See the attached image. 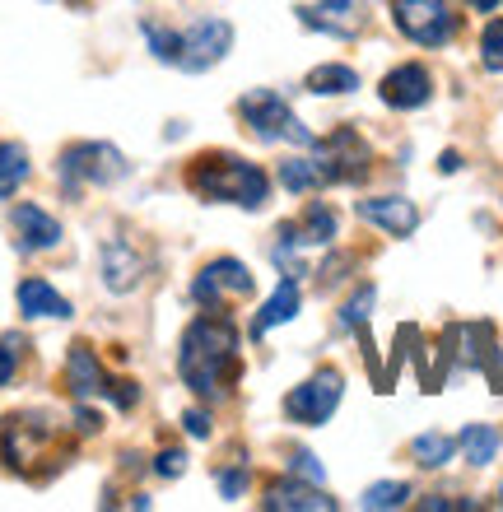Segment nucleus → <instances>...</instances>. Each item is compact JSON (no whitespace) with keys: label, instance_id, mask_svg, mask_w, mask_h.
<instances>
[{"label":"nucleus","instance_id":"nucleus-1","mask_svg":"<svg viewBox=\"0 0 503 512\" xmlns=\"http://www.w3.org/2000/svg\"><path fill=\"white\" fill-rule=\"evenodd\" d=\"M177 373L201 401H229L233 387H238V373H243V359H238V326L224 317V312H205L182 331V345H177Z\"/></svg>","mask_w":503,"mask_h":512},{"label":"nucleus","instance_id":"nucleus-2","mask_svg":"<svg viewBox=\"0 0 503 512\" xmlns=\"http://www.w3.org/2000/svg\"><path fill=\"white\" fill-rule=\"evenodd\" d=\"M187 187L201 201H229V205H243V210H261L271 201V177L261 173L257 163L224 154V149H205V154L191 159Z\"/></svg>","mask_w":503,"mask_h":512},{"label":"nucleus","instance_id":"nucleus-3","mask_svg":"<svg viewBox=\"0 0 503 512\" xmlns=\"http://www.w3.org/2000/svg\"><path fill=\"white\" fill-rule=\"evenodd\" d=\"M70 447L61 443V429H56L47 415H5L0 424V461L10 466V471L28 475V480H42L38 461H47L52 471H61V461H66Z\"/></svg>","mask_w":503,"mask_h":512},{"label":"nucleus","instance_id":"nucleus-4","mask_svg":"<svg viewBox=\"0 0 503 512\" xmlns=\"http://www.w3.org/2000/svg\"><path fill=\"white\" fill-rule=\"evenodd\" d=\"M238 122L257 135V140H266V145H280V140H289V145H313V131L294 117V108H289L275 89H252V94L238 98Z\"/></svg>","mask_w":503,"mask_h":512},{"label":"nucleus","instance_id":"nucleus-5","mask_svg":"<svg viewBox=\"0 0 503 512\" xmlns=\"http://www.w3.org/2000/svg\"><path fill=\"white\" fill-rule=\"evenodd\" d=\"M313 163L322 173V187H354L368 177L373 149L354 126H336L327 140H313Z\"/></svg>","mask_w":503,"mask_h":512},{"label":"nucleus","instance_id":"nucleus-6","mask_svg":"<svg viewBox=\"0 0 503 512\" xmlns=\"http://www.w3.org/2000/svg\"><path fill=\"white\" fill-rule=\"evenodd\" d=\"M126 177V159L122 149L103 145V140H80L61 154V187L75 196L84 187H112Z\"/></svg>","mask_w":503,"mask_h":512},{"label":"nucleus","instance_id":"nucleus-7","mask_svg":"<svg viewBox=\"0 0 503 512\" xmlns=\"http://www.w3.org/2000/svg\"><path fill=\"white\" fill-rule=\"evenodd\" d=\"M340 396H345V378H340V368H317L313 378L294 387L285 396V415L303 429H317V424H327L336 415Z\"/></svg>","mask_w":503,"mask_h":512},{"label":"nucleus","instance_id":"nucleus-8","mask_svg":"<svg viewBox=\"0 0 503 512\" xmlns=\"http://www.w3.org/2000/svg\"><path fill=\"white\" fill-rule=\"evenodd\" d=\"M392 19L420 47H443L457 33V14L448 0H392Z\"/></svg>","mask_w":503,"mask_h":512},{"label":"nucleus","instance_id":"nucleus-9","mask_svg":"<svg viewBox=\"0 0 503 512\" xmlns=\"http://www.w3.org/2000/svg\"><path fill=\"white\" fill-rule=\"evenodd\" d=\"M252 289H257V275H252L238 256H219V261H210V266L196 275V284H191V294H196L201 308H219L224 298H247Z\"/></svg>","mask_w":503,"mask_h":512},{"label":"nucleus","instance_id":"nucleus-10","mask_svg":"<svg viewBox=\"0 0 503 512\" xmlns=\"http://www.w3.org/2000/svg\"><path fill=\"white\" fill-rule=\"evenodd\" d=\"M229 47H233V24L229 19H201L196 28L182 33V61H177V70L201 75V70H210L215 61H224Z\"/></svg>","mask_w":503,"mask_h":512},{"label":"nucleus","instance_id":"nucleus-11","mask_svg":"<svg viewBox=\"0 0 503 512\" xmlns=\"http://www.w3.org/2000/svg\"><path fill=\"white\" fill-rule=\"evenodd\" d=\"M303 28L313 33H327V38L350 42L364 33V0H317V5H299Z\"/></svg>","mask_w":503,"mask_h":512},{"label":"nucleus","instance_id":"nucleus-12","mask_svg":"<svg viewBox=\"0 0 503 512\" xmlns=\"http://www.w3.org/2000/svg\"><path fill=\"white\" fill-rule=\"evenodd\" d=\"M378 94H382V103H387V108L415 112V108H424V103L434 98V75H429L420 61H406V66H396V70H387V75H382Z\"/></svg>","mask_w":503,"mask_h":512},{"label":"nucleus","instance_id":"nucleus-13","mask_svg":"<svg viewBox=\"0 0 503 512\" xmlns=\"http://www.w3.org/2000/svg\"><path fill=\"white\" fill-rule=\"evenodd\" d=\"M261 508L266 512H336V499H331L322 485H303V480H275L261 494Z\"/></svg>","mask_w":503,"mask_h":512},{"label":"nucleus","instance_id":"nucleus-14","mask_svg":"<svg viewBox=\"0 0 503 512\" xmlns=\"http://www.w3.org/2000/svg\"><path fill=\"white\" fill-rule=\"evenodd\" d=\"M98 270H103V284H108L112 294H131L140 284V270H145L140 247L131 238H108L103 252H98Z\"/></svg>","mask_w":503,"mask_h":512},{"label":"nucleus","instance_id":"nucleus-15","mask_svg":"<svg viewBox=\"0 0 503 512\" xmlns=\"http://www.w3.org/2000/svg\"><path fill=\"white\" fill-rule=\"evenodd\" d=\"M359 219H364V224H378V229L392 233V238H410V233L420 229V210H415V201H406V196H368V201H359Z\"/></svg>","mask_w":503,"mask_h":512},{"label":"nucleus","instance_id":"nucleus-16","mask_svg":"<svg viewBox=\"0 0 503 512\" xmlns=\"http://www.w3.org/2000/svg\"><path fill=\"white\" fill-rule=\"evenodd\" d=\"M10 224H14V233H19V247H24V252H52V247L61 243V224H56L42 205H14Z\"/></svg>","mask_w":503,"mask_h":512},{"label":"nucleus","instance_id":"nucleus-17","mask_svg":"<svg viewBox=\"0 0 503 512\" xmlns=\"http://www.w3.org/2000/svg\"><path fill=\"white\" fill-rule=\"evenodd\" d=\"M280 238H285V243H299V247H327L331 238H336V210L313 201L303 210L299 224H280Z\"/></svg>","mask_w":503,"mask_h":512},{"label":"nucleus","instance_id":"nucleus-18","mask_svg":"<svg viewBox=\"0 0 503 512\" xmlns=\"http://www.w3.org/2000/svg\"><path fill=\"white\" fill-rule=\"evenodd\" d=\"M103 382H108V373H103V364L94 359V350H89V345H70V354H66V387L84 401V396H103Z\"/></svg>","mask_w":503,"mask_h":512},{"label":"nucleus","instance_id":"nucleus-19","mask_svg":"<svg viewBox=\"0 0 503 512\" xmlns=\"http://www.w3.org/2000/svg\"><path fill=\"white\" fill-rule=\"evenodd\" d=\"M299 303H303V294H299V284L289 280H280V289H275L271 298H266V308L252 317V336H266L271 326H285V322H294L299 317Z\"/></svg>","mask_w":503,"mask_h":512},{"label":"nucleus","instance_id":"nucleus-20","mask_svg":"<svg viewBox=\"0 0 503 512\" xmlns=\"http://www.w3.org/2000/svg\"><path fill=\"white\" fill-rule=\"evenodd\" d=\"M14 298H19V312L33 317V322H38V317H70V312H75L70 308V298H61L47 280H24Z\"/></svg>","mask_w":503,"mask_h":512},{"label":"nucleus","instance_id":"nucleus-21","mask_svg":"<svg viewBox=\"0 0 503 512\" xmlns=\"http://www.w3.org/2000/svg\"><path fill=\"white\" fill-rule=\"evenodd\" d=\"M303 89L317 98H340V94H354V89H359V75H354L350 66H340V61H327V66L308 70Z\"/></svg>","mask_w":503,"mask_h":512},{"label":"nucleus","instance_id":"nucleus-22","mask_svg":"<svg viewBox=\"0 0 503 512\" xmlns=\"http://www.w3.org/2000/svg\"><path fill=\"white\" fill-rule=\"evenodd\" d=\"M499 443H503V433L494 424H466L462 438H457V447H462V457L471 466H490L499 457Z\"/></svg>","mask_w":503,"mask_h":512},{"label":"nucleus","instance_id":"nucleus-23","mask_svg":"<svg viewBox=\"0 0 503 512\" xmlns=\"http://www.w3.org/2000/svg\"><path fill=\"white\" fill-rule=\"evenodd\" d=\"M33 163H28V149L14 145V140H0V201H10L14 191L28 182Z\"/></svg>","mask_w":503,"mask_h":512},{"label":"nucleus","instance_id":"nucleus-24","mask_svg":"<svg viewBox=\"0 0 503 512\" xmlns=\"http://www.w3.org/2000/svg\"><path fill=\"white\" fill-rule=\"evenodd\" d=\"M452 452H457V438H448V433H420V438L410 443V457L420 461L424 471H438V466H448Z\"/></svg>","mask_w":503,"mask_h":512},{"label":"nucleus","instance_id":"nucleus-25","mask_svg":"<svg viewBox=\"0 0 503 512\" xmlns=\"http://www.w3.org/2000/svg\"><path fill=\"white\" fill-rule=\"evenodd\" d=\"M280 187L294 191V196H308V191L322 187V173H317L313 154H308V159H285L280 163Z\"/></svg>","mask_w":503,"mask_h":512},{"label":"nucleus","instance_id":"nucleus-26","mask_svg":"<svg viewBox=\"0 0 503 512\" xmlns=\"http://www.w3.org/2000/svg\"><path fill=\"white\" fill-rule=\"evenodd\" d=\"M364 503L368 512H392V508H406L410 503V485L406 480H382V485H368L364 489Z\"/></svg>","mask_w":503,"mask_h":512},{"label":"nucleus","instance_id":"nucleus-27","mask_svg":"<svg viewBox=\"0 0 503 512\" xmlns=\"http://www.w3.org/2000/svg\"><path fill=\"white\" fill-rule=\"evenodd\" d=\"M145 33V42H150V52L164 61V66H177L182 61V33L177 28H164V24H145L140 28Z\"/></svg>","mask_w":503,"mask_h":512},{"label":"nucleus","instance_id":"nucleus-28","mask_svg":"<svg viewBox=\"0 0 503 512\" xmlns=\"http://www.w3.org/2000/svg\"><path fill=\"white\" fill-rule=\"evenodd\" d=\"M480 61L485 70H503V19H490L480 33Z\"/></svg>","mask_w":503,"mask_h":512},{"label":"nucleus","instance_id":"nucleus-29","mask_svg":"<svg viewBox=\"0 0 503 512\" xmlns=\"http://www.w3.org/2000/svg\"><path fill=\"white\" fill-rule=\"evenodd\" d=\"M373 284H364V289H359V294L350 298V303H345V308H340V326H345V331H354V326H364L368 322V308H373Z\"/></svg>","mask_w":503,"mask_h":512},{"label":"nucleus","instance_id":"nucleus-30","mask_svg":"<svg viewBox=\"0 0 503 512\" xmlns=\"http://www.w3.org/2000/svg\"><path fill=\"white\" fill-rule=\"evenodd\" d=\"M19 340H0V387H10V378L19 373Z\"/></svg>","mask_w":503,"mask_h":512},{"label":"nucleus","instance_id":"nucleus-31","mask_svg":"<svg viewBox=\"0 0 503 512\" xmlns=\"http://www.w3.org/2000/svg\"><path fill=\"white\" fill-rule=\"evenodd\" d=\"M154 471L164 475V480H173V475H182V471H187V457L168 447V452H159V461H154Z\"/></svg>","mask_w":503,"mask_h":512},{"label":"nucleus","instance_id":"nucleus-32","mask_svg":"<svg viewBox=\"0 0 503 512\" xmlns=\"http://www.w3.org/2000/svg\"><path fill=\"white\" fill-rule=\"evenodd\" d=\"M313 452H294V457H289V466H294V471L303 475V480H313V485H322V466H313Z\"/></svg>","mask_w":503,"mask_h":512},{"label":"nucleus","instance_id":"nucleus-33","mask_svg":"<svg viewBox=\"0 0 503 512\" xmlns=\"http://www.w3.org/2000/svg\"><path fill=\"white\" fill-rule=\"evenodd\" d=\"M182 424H187L191 438H210V415L205 410H182Z\"/></svg>","mask_w":503,"mask_h":512},{"label":"nucleus","instance_id":"nucleus-34","mask_svg":"<svg viewBox=\"0 0 503 512\" xmlns=\"http://www.w3.org/2000/svg\"><path fill=\"white\" fill-rule=\"evenodd\" d=\"M219 489H224V499H238L243 494V471H224L219 475Z\"/></svg>","mask_w":503,"mask_h":512},{"label":"nucleus","instance_id":"nucleus-35","mask_svg":"<svg viewBox=\"0 0 503 512\" xmlns=\"http://www.w3.org/2000/svg\"><path fill=\"white\" fill-rule=\"evenodd\" d=\"M75 424H80V433H98V415L94 410H84V405L75 410Z\"/></svg>","mask_w":503,"mask_h":512},{"label":"nucleus","instance_id":"nucleus-36","mask_svg":"<svg viewBox=\"0 0 503 512\" xmlns=\"http://www.w3.org/2000/svg\"><path fill=\"white\" fill-rule=\"evenodd\" d=\"M438 168H443V173H457V168H462V154H443V159H438Z\"/></svg>","mask_w":503,"mask_h":512},{"label":"nucleus","instance_id":"nucleus-37","mask_svg":"<svg viewBox=\"0 0 503 512\" xmlns=\"http://www.w3.org/2000/svg\"><path fill=\"white\" fill-rule=\"evenodd\" d=\"M466 5H471V10H480V14H494V10H499V0H466Z\"/></svg>","mask_w":503,"mask_h":512},{"label":"nucleus","instance_id":"nucleus-38","mask_svg":"<svg viewBox=\"0 0 503 512\" xmlns=\"http://www.w3.org/2000/svg\"><path fill=\"white\" fill-rule=\"evenodd\" d=\"M499 508H503V485H499Z\"/></svg>","mask_w":503,"mask_h":512}]
</instances>
